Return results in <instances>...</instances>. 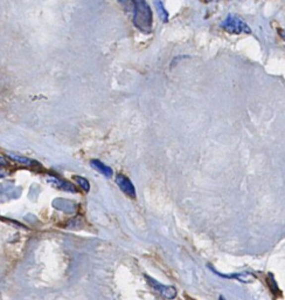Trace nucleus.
Returning a JSON list of instances; mask_svg holds the SVG:
<instances>
[{"label": "nucleus", "instance_id": "20e7f679", "mask_svg": "<svg viewBox=\"0 0 285 300\" xmlns=\"http://www.w3.org/2000/svg\"><path fill=\"white\" fill-rule=\"evenodd\" d=\"M116 183L119 187L120 190H122L125 195H127V196L131 197V198H135L136 197L135 185L132 184V182H131L130 179L126 177V176L120 175V174L117 175Z\"/></svg>", "mask_w": 285, "mask_h": 300}, {"label": "nucleus", "instance_id": "39448f33", "mask_svg": "<svg viewBox=\"0 0 285 300\" xmlns=\"http://www.w3.org/2000/svg\"><path fill=\"white\" fill-rule=\"evenodd\" d=\"M90 165L91 168H94L95 170L100 172V174H102L103 176H106V177H111L114 174L113 169H111L110 167H108L107 164H104L103 162H101L100 159H91L90 161Z\"/></svg>", "mask_w": 285, "mask_h": 300}, {"label": "nucleus", "instance_id": "f257e3e1", "mask_svg": "<svg viewBox=\"0 0 285 300\" xmlns=\"http://www.w3.org/2000/svg\"><path fill=\"white\" fill-rule=\"evenodd\" d=\"M133 24L139 31L149 33L152 28V11L144 0L133 2Z\"/></svg>", "mask_w": 285, "mask_h": 300}, {"label": "nucleus", "instance_id": "7ed1b4c3", "mask_svg": "<svg viewBox=\"0 0 285 300\" xmlns=\"http://www.w3.org/2000/svg\"><path fill=\"white\" fill-rule=\"evenodd\" d=\"M145 279L147 280V283L150 284V286L153 290H156L157 292L160 293L163 297H165L167 299H173L176 297V289L173 288V286H166L164 285V284L157 282L153 278H151L149 276H145Z\"/></svg>", "mask_w": 285, "mask_h": 300}, {"label": "nucleus", "instance_id": "6e6552de", "mask_svg": "<svg viewBox=\"0 0 285 300\" xmlns=\"http://www.w3.org/2000/svg\"><path fill=\"white\" fill-rule=\"evenodd\" d=\"M155 4H156L157 7H158V13L160 14V17H162L163 21H167V20H169V13H167V12H166V9L164 8L163 2L156 1Z\"/></svg>", "mask_w": 285, "mask_h": 300}, {"label": "nucleus", "instance_id": "0eeeda50", "mask_svg": "<svg viewBox=\"0 0 285 300\" xmlns=\"http://www.w3.org/2000/svg\"><path fill=\"white\" fill-rule=\"evenodd\" d=\"M75 181L77 182L78 183V185H80V187L83 189L84 191H89V189H90V184H89V182H88V179L87 178H83V177H81V176H75Z\"/></svg>", "mask_w": 285, "mask_h": 300}, {"label": "nucleus", "instance_id": "f03ea898", "mask_svg": "<svg viewBox=\"0 0 285 300\" xmlns=\"http://www.w3.org/2000/svg\"><path fill=\"white\" fill-rule=\"evenodd\" d=\"M221 27L224 28L225 31H228L230 32V33H235V34L250 33V28H249V26L245 24L241 18L232 14H229L228 17L222 21Z\"/></svg>", "mask_w": 285, "mask_h": 300}, {"label": "nucleus", "instance_id": "9d476101", "mask_svg": "<svg viewBox=\"0 0 285 300\" xmlns=\"http://www.w3.org/2000/svg\"><path fill=\"white\" fill-rule=\"evenodd\" d=\"M220 300H225V299H224V297H220Z\"/></svg>", "mask_w": 285, "mask_h": 300}, {"label": "nucleus", "instance_id": "1a4fd4ad", "mask_svg": "<svg viewBox=\"0 0 285 300\" xmlns=\"http://www.w3.org/2000/svg\"><path fill=\"white\" fill-rule=\"evenodd\" d=\"M12 157L14 158V161L21 162V163H24V164H28V165L33 164V162L31 161V159H28V158H24V157H20V156H15V155H12Z\"/></svg>", "mask_w": 285, "mask_h": 300}, {"label": "nucleus", "instance_id": "423d86ee", "mask_svg": "<svg viewBox=\"0 0 285 300\" xmlns=\"http://www.w3.org/2000/svg\"><path fill=\"white\" fill-rule=\"evenodd\" d=\"M49 182H51V183L53 184L54 187H57V188H61V189H63V190L75 191V189H73L74 187L70 183H67V182L61 181V179H58V178L51 177V179H49Z\"/></svg>", "mask_w": 285, "mask_h": 300}]
</instances>
